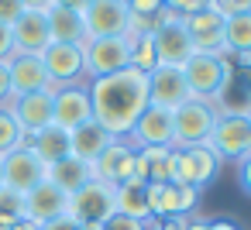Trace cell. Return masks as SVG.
<instances>
[{
    "instance_id": "6da1fadb",
    "label": "cell",
    "mask_w": 251,
    "mask_h": 230,
    "mask_svg": "<svg viewBox=\"0 0 251 230\" xmlns=\"http://www.w3.org/2000/svg\"><path fill=\"white\" fill-rule=\"evenodd\" d=\"M90 107L93 120L110 134V138H127L134 120L148 107V76L138 69H121L114 76L93 79L90 86Z\"/></svg>"
},
{
    "instance_id": "7a4b0ae2",
    "label": "cell",
    "mask_w": 251,
    "mask_h": 230,
    "mask_svg": "<svg viewBox=\"0 0 251 230\" xmlns=\"http://www.w3.org/2000/svg\"><path fill=\"white\" fill-rule=\"evenodd\" d=\"M234 72V66L220 55H206V52H193L182 66V79H186V90H189V100H203L210 103L220 86L227 83V76Z\"/></svg>"
},
{
    "instance_id": "3957f363",
    "label": "cell",
    "mask_w": 251,
    "mask_h": 230,
    "mask_svg": "<svg viewBox=\"0 0 251 230\" xmlns=\"http://www.w3.org/2000/svg\"><path fill=\"white\" fill-rule=\"evenodd\" d=\"M220 158L210 144L172 148V185H196L200 192L220 175Z\"/></svg>"
},
{
    "instance_id": "277c9868",
    "label": "cell",
    "mask_w": 251,
    "mask_h": 230,
    "mask_svg": "<svg viewBox=\"0 0 251 230\" xmlns=\"http://www.w3.org/2000/svg\"><path fill=\"white\" fill-rule=\"evenodd\" d=\"M217 127V110L203 100H186L172 110V148H193L210 144V134Z\"/></svg>"
},
{
    "instance_id": "5b68a950",
    "label": "cell",
    "mask_w": 251,
    "mask_h": 230,
    "mask_svg": "<svg viewBox=\"0 0 251 230\" xmlns=\"http://www.w3.org/2000/svg\"><path fill=\"white\" fill-rule=\"evenodd\" d=\"M131 66V38H86L83 42V69L86 79H103Z\"/></svg>"
},
{
    "instance_id": "8992f818",
    "label": "cell",
    "mask_w": 251,
    "mask_h": 230,
    "mask_svg": "<svg viewBox=\"0 0 251 230\" xmlns=\"http://www.w3.org/2000/svg\"><path fill=\"white\" fill-rule=\"evenodd\" d=\"M117 213V185L93 179L90 185H83L79 192L69 196V209L66 216L73 223H107Z\"/></svg>"
},
{
    "instance_id": "52a82bcc",
    "label": "cell",
    "mask_w": 251,
    "mask_h": 230,
    "mask_svg": "<svg viewBox=\"0 0 251 230\" xmlns=\"http://www.w3.org/2000/svg\"><path fill=\"white\" fill-rule=\"evenodd\" d=\"M38 59H42V66H45V72H49L52 90L83 86L86 69H83V48H79V45H59V42H52Z\"/></svg>"
},
{
    "instance_id": "ba28073f",
    "label": "cell",
    "mask_w": 251,
    "mask_h": 230,
    "mask_svg": "<svg viewBox=\"0 0 251 230\" xmlns=\"http://www.w3.org/2000/svg\"><path fill=\"white\" fill-rule=\"evenodd\" d=\"M127 21H131V11L124 0H93L83 11L86 38H124Z\"/></svg>"
},
{
    "instance_id": "9c48e42d",
    "label": "cell",
    "mask_w": 251,
    "mask_h": 230,
    "mask_svg": "<svg viewBox=\"0 0 251 230\" xmlns=\"http://www.w3.org/2000/svg\"><path fill=\"white\" fill-rule=\"evenodd\" d=\"M127 141L138 151H145V148H172V110L148 103L145 114L134 120Z\"/></svg>"
},
{
    "instance_id": "30bf717a",
    "label": "cell",
    "mask_w": 251,
    "mask_h": 230,
    "mask_svg": "<svg viewBox=\"0 0 251 230\" xmlns=\"http://www.w3.org/2000/svg\"><path fill=\"white\" fill-rule=\"evenodd\" d=\"M210 148L220 161H237L251 151V120L248 117H217L210 134Z\"/></svg>"
},
{
    "instance_id": "8fae6325",
    "label": "cell",
    "mask_w": 251,
    "mask_h": 230,
    "mask_svg": "<svg viewBox=\"0 0 251 230\" xmlns=\"http://www.w3.org/2000/svg\"><path fill=\"white\" fill-rule=\"evenodd\" d=\"M0 172H4V185L28 196L35 185L45 182V165L28 151V148H14L11 155L0 158Z\"/></svg>"
},
{
    "instance_id": "7c38bea8",
    "label": "cell",
    "mask_w": 251,
    "mask_h": 230,
    "mask_svg": "<svg viewBox=\"0 0 251 230\" xmlns=\"http://www.w3.org/2000/svg\"><path fill=\"white\" fill-rule=\"evenodd\" d=\"M134 155H138V148L127 138H114L107 144V151L93 161V179L110 182V185H121V182L134 179Z\"/></svg>"
},
{
    "instance_id": "4fadbf2b",
    "label": "cell",
    "mask_w": 251,
    "mask_h": 230,
    "mask_svg": "<svg viewBox=\"0 0 251 230\" xmlns=\"http://www.w3.org/2000/svg\"><path fill=\"white\" fill-rule=\"evenodd\" d=\"M151 42H155V59H158V66H176V69H182L186 59L196 52L189 31L182 28V18L165 21V24L151 35Z\"/></svg>"
},
{
    "instance_id": "5bb4252c",
    "label": "cell",
    "mask_w": 251,
    "mask_h": 230,
    "mask_svg": "<svg viewBox=\"0 0 251 230\" xmlns=\"http://www.w3.org/2000/svg\"><path fill=\"white\" fill-rule=\"evenodd\" d=\"M182 28L189 31L196 52L227 59V45H224V18H220V14H213V11L206 7V11H200V14L182 18Z\"/></svg>"
},
{
    "instance_id": "9a60e30c",
    "label": "cell",
    "mask_w": 251,
    "mask_h": 230,
    "mask_svg": "<svg viewBox=\"0 0 251 230\" xmlns=\"http://www.w3.org/2000/svg\"><path fill=\"white\" fill-rule=\"evenodd\" d=\"M186 100H189V90H186L182 69H176V66H155L148 72V103L176 110Z\"/></svg>"
},
{
    "instance_id": "2e32d148",
    "label": "cell",
    "mask_w": 251,
    "mask_h": 230,
    "mask_svg": "<svg viewBox=\"0 0 251 230\" xmlns=\"http://www.w3.org/2000/svg\"><path fill=\"white\" fill-rule=\"evenodd\" d=\"M52 100H55V90H38V93H25V96H11L7 110L14 114V120L21 124L25 134H35L52 124Z\"/></svg>"
},
{
    "instance_id": "e0dca14e",
    "label": "cell",
    "mask_w": 251,
    "mask_h": 230,
    "mask_svg": "<svg viewBox=\"0 0 251 230\" xmlns=\"http://www.w3.org/2000/svg\"><path fill=\"white\" fill-rule=\"evenodd\" d=\"M93 120V107H90V90L86 86H62L55 90V100H52V124L66 127V131H76L79 124Z\"/></svg>"
},
{
    "instance_id": "ac0fdd59",
    "label": "cell",
    "mask_w": 251,
    "mask_h": 230,
    "mask_svg": "<svg viewBox=\"0 0 251 230\" xmlns=\"http://www.w3.org/2000/svg\"><path fill=\"white\" fill-rule=\"evenodd\" d=\"M11 35H14V52H18V55H42V52L52 45L49 18H45V14H35V11H25V14L11 24Z\"/></svg>"
},
{
    "instance_id": "d6986e66",
    "label": "cell",
    "mask_w": 251,
    "mask_h": 230,
    "mask_svg": "<svg viewBox=\"0 0 251 230\" xmlns=\"http://www.w3.org/2000/svg\"><path fill=\"white\" fill-rule=\"evenodd\" d=\"M66 209H69V196L62 192V189H55L49 179L42 182V185H35L28 196H25V216L31 220V223H49V220H59V216H66Z\"/></svg>"
},
{
    "instance_id": "ffe728a7",
    "label": "cell",
    "mask_w": 251,
    "mask_h": 230,
    "mask_svg": "<svg viewBox=\"0 0 251 230\" xmlns=\"http://www.w3.org/2000/svg\"><path fill=\"white\" fill-rule=\"evenodd\" d=\"M7 72H11V96L52 90L49 72H45V66H42L38 55H14V59H7Z\"/></svg>"
},
{
    "instance_id": "44dd1931",
    "label": "cell",
    "mask_w": 251,
    "mask_h": 230,
    "mask_svg": "<svg viewBox=\"0 0 251 230\" xmlns=\"http://www.w3.org/2000/svg\"><path fill=\"white\" fill-rule=\"evenodd\" d=\"M21 148H28L49 168V165H55L62 158H69V131L59 127V124H49L42 131H35V134H25V144Z\"/></svg>"
},
{
    "instance_id": "7402d4cb",
    "label": "cell",
    "mask_w": 251,
    "mask_h": 230,
    "mask_svg": "<svg viewBox=\"0 0 251 230\" xmlns=\"http://www.w3.org/2000/svg\"><path fill=\"white\" fill-rule=\"evenodd\" d=\"M45 179H49L55 189H62L66 196H73V192H79L83 185L93 182V165L83 161V158H73V155H69V158L49 165V168H45Z\"/></svg>"
},
{
    "instance_id": "603a6c76",
    "label": "cell",
    "mask_w": 251,
    "mask_h": 230,
    "mask_svg": "<svg viewBox=\"0 0 251 230\" xmlns=\"http://www.w3.org/2000/svg\"><path fill=\"white\" fill-rule=\"evenodd\" d=\"M114 138L97 124V120H86V124H79L76 131H69V155L73 158H83V161H97L103 151H107V144H110Z\"/></svg>"
},
{
    "instance_id": "cb8c5ba5",
    "label": "cell",
    "mask_w": 251,
    "mask_h": 230,
    "mask_svg": "<svg viewBox=\"0 0 251 230\" xmlns=\"http://www.w3.org/2000/svg\"><path fill=\"white\" fill-rule=\"evenodd\" d=\"M210 107L217 110V117H251V93H248V86L241 83L237 72L227 76V83L210 100Z\"/></svg>"
},
{
    "instance_id": "d4e9b609",
    "label": "cell",
    "mask_w": 251,
    "mask_h": 230,
    "mask_svg": "<svg viewBox=\"0 0 251 230\" xmlns=\"http://www.w3.org/2000/svg\"><path fill=\"white\" fill-rule=\"evenodd\" d=\"M45 18H49V35H52V42H59V45H79V48H83V42H86L83 14H73V11L52 7Z\"/></svg>"
},
{
    "instance_id": "484cf974",
    "label": "cell",
    "mask_w": 251,
    "mask_h": 230,
    "mask_svg": "<svg viewBox=\"0 0 251 230\" xmlns=\"http://www.w3.org/2000/svg\"><path fill=\"white\" fill-rule=\"evenodd\" d=\"M117 213L131 216V220H151V209H148V182H138V179H127L117 185Z\"/></svg>"
},
{
    "instance_id": "4316f807",
    "label": "cell",
    "mask_w": 251,
    "mask_h": 230,
    "mask_svg": "<svg viewBox=\"0 0 251 230\" xmlns=\"http://www.w3.org/2000/svg\"><path fill=\"white\" fill-rule=\"evenodd\" d=\"M224 45H227V55L251 52V11L224 21Z\"/></svg>"
},
{
    "instance_id": "83f0119b",
    "label": "cell",
    "mask_w": 251,
    "mask_h": 230,
    "mask_svg": "<svg viewBox=\"0 0 251 230\" xmlns=\"http://www.w3.org/2000/svg\"><path fill=\"white\" fill-rule=\"evenodd\" d=\"M127 38H131V69H138V72H145V76H148V72L158 66L151 35H127Z\"/></svg>"
},
{
    "instance_id": "f1b7e54d",
    "label": "cell",
    "mask_w": 251,
    "mask_h": 230,
    "mask_svg": "<svg viewBox=\"0 0 251 230\" xmlns=\"http://www.w3.org/2000/svg\"><path fill=\"white\" fill-rule=\"evenodd\" d=\"M21 144H25V131H21V124L14 120V114H11L7 107H0V158L11 155V151L21 148Z\"/></svg>"
},
{
    "instance_id": "f546056e",
    "label": "cell",
    "mask_w": 251,
    "mask_h": 230,
    "mask_svg": "<svg viewBox=\"0 0 251 230\" xmlns=\"http://www.w3.org/2000/svg\"><path fill=\"white\" fill-rule=\"evenodd\" d=\"M25 216V196L7 189V185H0V220L4 223H18Z\"/></svg>"
},
{
    "instance_id": "4dcf8cb0",
    "label": "cell",
    "mask_w": 251,
    "mask_h": 230,
    "mask_svg": "<svg viewBox=\"0 0 251 230\" xmlns=\"http://www.w3.org/2000/svg\"><path fill=\"white\" fill-rule=\"evenodd\" d=\"M162 4L176 14V18H189V14H200L210 7V0H162Z\"/></svg>"
},
{
    "instance_id": "1f68e13d",
    "label": "cell",
    "mask_w": 251,
    "mask_h": 230,
    "mask_svg": "<svg viewBox=\"0 0 251 230\" xmlns=\"http://www.w3.org/2000/svg\"><path fill=\"white\" fill-rule=\"evenodd\" d=\"M234 175H237V185H241V192H244V196H251V151H248L244 158H237V168H234Z\"/></svg>"
},
{
    "instance_id": "d6a6232c",
    "label": "cell",
    "mask_w": 251,
    "mask_h": 230,
    "mask_svg": "<svg viewBox=\"0 0 251 230\" xmlns=\"http://www.w3.org/2000/svg\"><path fill=\"white\" fill-rule=\"evenodd\" d=\"M21 14H25L21 0H0V24H7V28H11Z\"/></svg>"
},
{
    "instance_id": "836d02e7",
    "label": "cell",
    "mask_w": 251,
    "mask_h": 230,
    "mask_svg": "<svg viewBox=\"0 0 251 230\" xmlns=\"http://www.w3.org/2000/svg\"><path fill=\"white\" fill-rule=\"evenodd\" d=\"M103 230H145V227H141V220H131V216H124V213H114V216L103 223Z\"/></svg>"
},
{
    "instance_id": "e575fe53",
    "label": "cell",
    "mask_w": 251,
    "mask_h": 230,
    "mask_svg": "<svg viewBox=\"0 0 251 230\" xmlns=\"http://www.w3.org/2000/svg\"><path fill=\"white\" fill-rule=\"evenodd\" d=\"M18 52H14V35H11V28L7 24H0V62H7V59H14Z\"/></svg>"
},
{
    "instance_id": "d590c367",
    "label": "cell",
    "mask_w": 251,
    "mask_h": 230,
    "mask_svg": "<svg viewBox=\"0 0 251 230\" xmlns=\"http://www.w3.org/2000/svg\"><path fill=\"white\" fill-rule=\"evenodd\" d=\"M165 4L162 0H127V11L131 14H155V11H162Z\"/></svg>"
},
{
    "instance_id": "8d00e7d4",
    "label": "cell",
    "mask_w": 251,
    "mask_h": 230,
    "mask_svg": "<svg viewBox=\"0 0 251 230\" xmlns=\"http://www.w3.org/2000/svg\"><path fill=\"white\" fill-rule=\"evenodd\" d=\"M11 103V72H7V62H0V107Z\"/></svg>"
},
{
    "instance_id": "74e56055",
    "label": "cell",
    "mask_w": 251,
    "mask_h": 230,
    "mask_svg": "<svg viewBox=\"0 0 251 230\" xmlns=\"http://www.w3.org/2000/svg\"><path fill=\"white\" fill-rule=\"evenodd\" d=\"M25 11H35V14H49L55 7V0H21Z\"/></svg>"
},
{
    "instance_id": "f35d334b",
    "label": "cell",
    "mask_w": 251,
    "mask_h": 230,
    "mask_svg": "<svg viewBox=\"0 0 251 230\" xmlns=\"http://www.w3.org/2000/svg\"><path fill=\"white\" fill-rule=\"evenodd\" d=\"M38 230H79V223H73L69 216H59V220H49V223H42Z\"/></svg>"
},
{
    "instance_id": "ab89813d",
    "label": "cell",
    "mask_w": 251,
    "mask_h": 230,
    "mask_svg": "<svg viewBox=\"0 0 251 230\" xmlns=\"http://www.w3.org/2000/svg\"><path fill=\"white\" fill-rule=\"evenodd\" d=\"M90 4H93V0H55V7H62V11H73V14H83Z\"/></svg>"
},
{
    "instance_id": "60d3db41",
    "label": "cell",
    "mask_w": 251,
    "mask_h": 230,
    "mask_svg": "<svg viewBox=\"0 0 251 230\" xmlns=\"http://www.w3.org/2000/svg\"><path fill=\"white\" fill-rule=\"evenodd\" d=\"M206 230H241L234 220H206Z\"/></svg>"
},
{
    "instance_id": "b9f144b4",
    "label": "cell",
    "mask_w": 251,
    "mask_h": 230,
    "mask_svg": "<svg viewBox=\"0 0 251 230\" xmlns=\"http://www.w3.org/2000/svg\"><path fill=\"white\" fill-rule=\"evenodd\" d=\"M11 230H38V223H31L28 216H21V220H18V223H14Z\"/></svg>"
},
{
    "instance_id": "7bdbcfd3",
    "label": "cell",
    "mask_w": 251,
    "mask_h": 230,
    "mask_svg": "<svg viewBox=\"0 0 251 230\" xmlns=\"http://www.w3.org/2000/svg\"><path fill=\"white\" fill-rule=\"evenodd\" d=\"M237 76H241V83H244V86H248V93H251V69H244V72H237Z\"/></svg>"
},
{
    "instance_id": "ee69618b",
    "label": "cell",
    "mask_w": 251,
    "mask_h": 230,
    "mask_svg": "<svg viewBox=\"0 0 251 230\" xmlns=\"http://www.w3.org/2000/svg\"><path fill=\"white\" fill-rule=\"evenodd\" d=\"M79 230H103V223H79Z\"/></svg>"
},
{
    "instance_id": "f6af8a7d",
    "label": "cell",
    "mask_w": 251,
    "mask_h": 230,
    "mask_svg": "<svg viewBox=\"0 0 251 230\" xmlns=\"http://www.w3.org/2000/svg\"><path fill=\"white\" fill-rule=\"evenodd\" d=\"M11 227H14V223H4V220H0V230H11Z\"/></svg>"
},
{
    "instance_id": "bcb514c9",
    "label": "cell",
    "mask_w": 251,
    "mask_h": 230,
    "mask_svg": "<svg viewBox=\"0 0 251 230\" xmlns=\"http://www.w3.org/2000/svg\"><path fill=\"white\" fill-rule=\"evenodd\" d=\"M0 185H4V172H0Z\"/></svg>"
},
{
    "instance_id": "7dc6e473",
    "label": "cell",
    "mask_w": 251,
    "mask_h": 230,
    "mask_svg": "<svg viewBox=\"0 0 251 230\" xmlns=\"http://www.w3.org/2000/svg\"><path fill=\"white\" fill-rule=\"evenodd\" d=\"M241 4H251V0H241Z\"/></svg>"
},
{
    "instance_id": "c3c4849f",
    "label": "cell",
    "mask_w": 251,
    "mask_h": 230,
    "mask_svg": "<svg viewBox=\"0 0 251 230\" xmlns=\"http://www.w3.org/2000/svg\"><path fill=\"white\" fill-rule=\"evenodd\" d=\"M248 120H251V117H248Z\"/></svg>"
}]
</instances>
